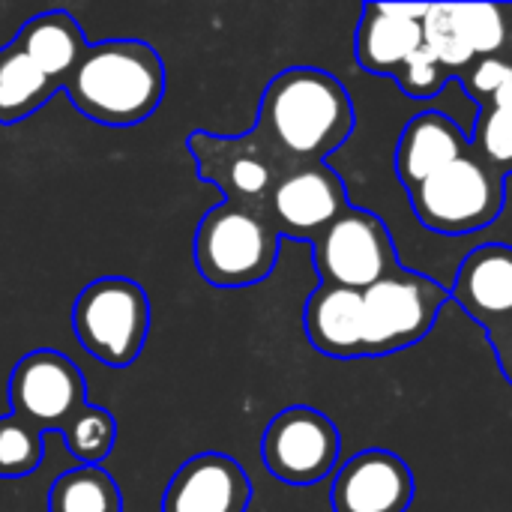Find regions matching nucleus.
<instances>
[{"instance_id": "obj_16", "label": "nucleus", "mask_w": 512, "mask_h": 512, "mask_svg": "<svg viewBox=\"0 0 512 512\" xmlns=\"http://www.w3.org/2000/svg\"><path fill=\"white\" fill-rule=\"evenodd\" d=\"M471 138L465 129L444 111H420L408 120V126L399 135L396 144V174L411 192L459 156H465L471 147Z\"/></svg>"}, {"instance_id": "obj_18", "label": "nucleus", "mask_w": 512, "mask_h": 512, "mask_svg": "<svg viewBox=\"0 0 512 512\" xmlns=\"http://www.w3.org/2000/svg\"><path fill=\"white\" fill-rule=\"evenodd\" d=\"M12 45L18 51H24L33 60V66H39L60 87L69 81V75L78 69V63L84 60V54L90 48V42L84 39L81 24L63 9L33 15L15 33Z\"/></svg>"}, {"instance_id": "obj_7", "label": "nucleus", "mask_w": 512, "mask_h": 512, "mask_svg": "<svg viewBox=\"0 0 512 512\" xmlns=\"http://www.w3.org/2000/svg\"><path fill=\"white\" fill-rule=\"evenodd\" d=\"M186 150L204 183L216 186L228 204L258 213H264L279 177L294 168L255 129L246 135H213L198 129L186 138Z\"/></svg>"}, {"instance_id": "obj_6", "label": "nucleus", "mask_w": 512, "mask_h": 512, "mask_svg": "<svg viewBox=\"0 0 512 512\" xmlns=\"http://www.w3.org/2000/svg\"><path fill=\"white\" fill-rule=\"evenodd\" d=\"M447 300L450 288L426 273L405 267L387 273L363 291V357H387L423 342Z\"/></svg>"}, {"instance_id": "obj_12", "label": "nucleus", "mask_w": 512, "mask_h": 512, "mask_svg": "<svg viewBox=\"0 0 512 512\" xmlns=\"http://www.w3.org/2000/svg\"><path fill=\"white\" fill-rule=\"evenodd\" d=\"M414 471L390 450H360L339 465L330 504L333 512H408L414 504Z\"/></svg>"}, {"instance_id": "obj_21", "label": "nucleus", "mask_w": 512, "mask_h": 512, "mask_svg": "<svg viewBox=\"0 0 512 512\" xmlns=\"http://www.w3.org/2000/svg\"><path fill=\"white\" fill-rule=\"evenodd\" d=\"M471 153L480 156L504 180L512 174V81L486 102H480Z\"/></svg>"}, {"instance_id": "obj_25", "label": "nucleus", "mask_w": 512, "mask_h": 512, "mask_svg": "<svg viewBox=\"0 0 512 512\" xmlns=\"http://www.w3.org/2000/svg\"><path fill=\"white\" fill-rule=\"evenodd\" d=\"M69 447V453L81 462V465H99L117 438V423L105 408H93L87 405L60 435Z\"/></svg>"}, {"instance_id": "obj_10", "label": "nucleus", "mask_w": 512, "mask_h": 512, "mask_svg": "<svg viewBox=\"0 0 512 512\" xmlns=\"http://www.w3.org/2000/svg\"><path fill=\"white\" fill-rule=\"evenodd\" d=\"M9 405L15 417L27 420L42 435H63V429L87 408L84 375L60 351H30L9 375Z\"/></svg>"}, {"instance_id": "obj_17", "label": "nucleus", "mask_w": 512, "mask_h": 512, "mask_svg": "<svg viewBox=\"0 0 512 512\" xmlns=\"http://www.w3.org/2000/svg\"><path fill=\"white\" fill-rule=\"evenodd\" d=\"M306 339L315 351L333 360H357L363 357V291L318 285L303 309Z\"/></svg>"}, {"instance_id": "obj_24", "label": "nucleus", "mask_w": 512, "mask_h": 512, "mask_svg": "<svg viewBox=\"0 0 512 512\" xmlns=\"http://www.w3.org/2000/svg\"><path fill=\"white\" fill-rule=\"evenodd\" d=\"M459 27L471 45V51L480 57H495L510 42V21L507 6L498 3H453Z\"/></svg>"}, {"instance_id": "obj_26", "label": "nucleus", "mask_w": 512, "mask_h": 512, "mask_svg": "<svg viewBox=\"0 0 512 512\" xmlns=\"http://www.w3.org/2000/svg\"><path fill=\"white\" fill-rule=\"evenodd\" d=\"M450 78L453 75L438 63V57L426 45H420V51L405 63L396 81L408 99H435L450 84Z\"/></svg>"}, {"instance_id": "obj_8", "label": "nucleus", "mask_w": 512, "mask_h": 512, "mask_svg": "<svg viewBox=\"0 0 512 512\" xmlns=\"http://www.w3.org/2000/svg\"><path fill=\"white\" fill-rule=\"evenodd\" d=\"M321 285L366 291L387 273L399 270V252L384 219L348 204L342 216L312 240Z\"/></svg>"}, {"instance_id": "obj_19", "label": "nucleus", "mask_w": 512, "mask_h": 512, "mask_svg": "<svg viewBox=\"0 0 512 512\" xmlns=\"http://www.w3.org/2000/svg\"><path fill=\"white\" fill-rule=\"evenodd\" d=\"M57 90L63 87L51 81L39 66H33V60L12 42L0 48V126L27 120Z\"/></svg>"}, {"instance_id": "obj_15", "label": "nucleus", "mask_w": 512, "mask_h": 512, "mask_svg": "<svg viewBox=\"0 0 512 512\" xmlns=\"http://www.w3.org/2000/svg\"><path fill=\"white\" fill-rule=\"evenodd\" d=\"M249 504V474L225 453L192 456L162 495V512H246Z\"/></svg>"}, {"instance_id": "obj_27", "label": "nucleus", "mask_w": 512, "mask_h": 512, "mask_svg": "<svg viewBox=\"0 0 512 512\" xmlns=\"http://www.w3.org/2000/svg\"><path fill=\"white\" fill-rule=\"evenodd\" d=\"M459 81L465 84V90L471 93V99L480 105L486 102L489 96H495L501 87H507L512 81V63L507 57L495 54V57H480L474 60L462 75Z\"/></svg>"}, {"instance_id": "obj_28", "label": "nucleus", "mask_w": 512, "mask_h": 512, "mask_svg": "<svg viewBox=\"0 0 512 512\" xmlns=\"http://www.w3.org/2000/svg\"><path fill=\"white\" fill-rule=\"evenodd\" d=\"M492 348H495V357H498V366H501V372H504L507 384L512 387V330L510 333H504Z\"/></svg>"}, {"instance_id": "obj_9", "label": "nucleus", "mask_w": 512, "mask_h": 512, "mask_svg": "<svg viewBox=\"0 0 512 512\" xmlns=\"http://www.w3.org/2000/svg\"><path fill=\"white\" fill-rule=\"evenodd\" d=\"M342 453V438L336 423L309 408L294 405L279 411L261 438L264 468L285 486H315L327 480Z\"/></svg>"}, {"instance_id": "obj_14", "label": "nucleus", "mask_w": 512, "mask_h": 512, "mask_svg": "<svg viewBox=\"0 0 512 512\" xmlns=\"http://www.w3.org/2000/svg\"><path fill=\"white\" fill-rule=\"evenodd\" d=\"M426 12L429 3H366L354 36L360 69L369 75L399 78L405 63L423 45Z\"/></svg>"}, {"instance_id": "obj_5", "label": "nucleus", "mask_w": 512, "mask_h": 512, "mask_svg": "<svg viewBox=\"0 0 512 512\" xmlns=\"http://www.w3.org/2000/svg\"><path fill=\"white\" fill-rule=\"evenodd\" d=\"M72 327L90 357L111 369H126L144 351L150 333V300L138 282L102 276L78 294L72 306Z\"/></svg>"}, {"instance_id": "obj_2", "label": "nucleus", "mask_w": 512, "mask_h": 512, "mask_svg": "<svg viewBox=\"0 0 512 512\" xmlns=\"http://www.w3.org/2000/svg\"><path fill=\"white\" fill-rule=\"evenodd\" d=\"M63 90L87 120L126 129L159 108L165 66L156 48L141 39H105L87 48Z\"/></svg>"}, {"instance_id": "obj_3", "label": "nucleus", "mask_w": 512, "mask_h": 512, "mask_svg": "<svg viewBox=\"0 0 512 512\" xmlns=\"http://www.w3.org/2000/svg\"><path fill=\"white\" fill-rule=\"evenodd\" d=\"M279 231L258 210L237 204L210 207L195 234V264L213 288L264 282L279 261Z\"/></svg>"}, {"instance_id": "obj_20", "label": "nucleus", "mask_w": 512, "mask_h": 512, "mask_svg": "<svg viewBox=\"0 0 512 512\" xmlns=\"http://www.w3.org/2000/svg\"><path fill=\"white\" fill-rule=\"evenodd\" d=\"M48 512H123V498L111 474L99 465H78L54 480Z\"/></svg>"}, {"instance_id": "obj_13", "label": "nucleus", "mask_w": 512, "mask_h": 512, "mask_svg": "<svg viewBox=\"0 0 512 512\" xmlns=\"http://www.w3.org/2000/svg\"><path fill=\"white\" fill-rule=\"evenodd\" d=\"M450 297L474 318L489 345L512 330V246L486 243L468 252L450 285Z\"/></svg>"}, {"instance_id": "obj_22", "label": "nucleus", "mask_w": 512, "mask_h": 512, "mask_svg": "<svg viewBox=\"0 0 512 512\" xmlns=\"http://www.w3.org/2000/svg\"><path fill=\"white\" fill-rule=\"evenodd\" d=\"M423 45L438 57V63L453 78H459L477 60L459 27L453 3H429V12L423 18Z\"/></svg>"}, {"instance_id": "obj_11", "label": "nucleus", "mask_w": 512, "mask_h": 512, "mask_svg": "<svg viewBox=\"0 0 512 512\" xmlns=\"http://www.w3.org/2000/svg\"><path fill=\"white\" fill-rule=\"evenodd\" d=\"M348 207V192L342 177L327 162L294 165L273 186L264 216L279 231V237L312 243L324 228H330Z\"/></svg>"}, {"instance_id": "obj_1", "label": "nucleus", "mask_w": 512, "mask_h": 512, "mask_svg": "<svg viewBox=\"0 0 512 512\" xmlns=\"http://www.w3.org/2000/svg\"><path fill=\"white\" fill-rule=\"evenodd\" d=\"M357 114L345 84L318 66L279 72L258 105L255 132L288 162H327L354 132Z\"/></svg>"}, {"instance_id": "obj_23", "label": "nucleus", "mask_w": 512, "mask_h": 512, "mask_svg": "<svg viewBox=\"0 0 512 512\" xmlns=\"http://www.w3.org/2000/svg\"><path fill=\"white\" fill-rule=\"evenodd\" d=\"M45 435L27 420L6 414L0 417V477H27L42 465Z\"/></svg>"}, {"instance_id": "obj_4", "label": "nucleus", "mask_w": 512, "mask_h": 512, "mask_svg": "<svg viewBox=\"0 0 512 512\" xmlns=\"http://www.w3.org/2000/svg\"><path fill=\"white\" fill-rule=\"evenodd\" d=\"M504 186L507 180L468 150L408 195L420 225L435 234L462 237L501 219L507 204Z\"/></svg>"}]
</instances>
